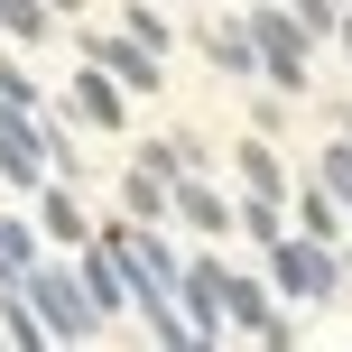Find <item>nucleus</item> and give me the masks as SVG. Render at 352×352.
<instances>
[{
	"label": "nucleus",
	"mask_w": 352,
	"mask_h": 352,
	"mask_svg": "<svg viewBox=\"0 0 352 352\" xmlns=\"http://www.w3.org/2000/svg\"><path fill=\"white\" fill-rule=\"evenodd\" d=\"M28 306H37V324H47V343H93L102 334V306L84 297V278L74 269H47V260H28Z\"/></svg>",
	"instance_id": "1"
},
{
	"label": "nucleus",
	"mask_w": 352,
	"mask_h": 352,
	"mask_svg": "<svg viewBox=\"0 0 352 352\" xmlns=\"http://www.w3.org/2000/svg\"><path fill=\"white\" fill-rule=\"evenodd\" d=\"M269 278H278V297H297V306L343 297V260H334V241H316V232H278V241H269Z\"/></svg>",
	"instance_id": "2"
},
{
	"label": "nucleus",
	"mask_w": 352,
	"mask_h": 352,
	"mask_svg": "<svg viewBox=\"0 0 352 352\" xmlns=\"http://www.w3.org/2000/svg\"><path fill=\"white\" fill-rule=\"evenodd\" d=\"M241 28H250V47H260V74H269V84H278V93H306V56H316V37L297 28V10L260 0Z\"/></svg>",
	"instance_id": "3"
},
{
	"label": "nucleus",
	"mask_w": 352,
	"mask_h": 352,
	"mask_svg": "<svg viewBox=\"0 0 352 352\" xmlns=\"http://www.w3.org/2000/svg\"><path fill=\"white\" fill-rule=\"evenodd\" d=\"M47 121L56 111H10L0 102V186L37 195V176H47Z\"/></svg>",
	"instance_id": "4"
},
{
	"label": "nucleus",
	"mask_w": 352,
	"mask_h": 352,
	"mask_svg": "<svg viewBox=\"0 0 352 352\" xmlns=\"http://www.w3.org/2000/svg\"><path fill=\"white\" fill-rule=\"evenodd\" d=\"M84 56H93V65H102V74H111L121 93H158V84H167L158 47H140L130 28H102V37H84Z\"/></svg>",
	"instance_id": "5"
},
{
	"label": "nucleus",
	"mask_w": 352,
	"mask_h": 352,
	"mask_svg": "<svg viewBox=\"0 0 352 352\" xmlns=\"http://www.w3.org/2000/svg\"><path fill=\"white\" fill-rule=\"evenodd\" d=\"M65 121H84V130H102V140H111V130L130 121V93L111 84V74L93 65V56H84V65H74V84H65Z\"/></svg>",
	"instance_id": "6"
},
{
	"label": "nucleus",
	"mask_w": 352,
	"mask_h": 352,
	"mask_svg": "<svg viewBox=\"0 0 352 352\" xmlns=\"http://www.w3.org/2000/svg\"><path fill=\"white\" fill-rule=\"evenodd\" d=\"M223 324H241V334H260V343H297V324L269 306V287L260 278H241V269H223Z\"/></svg>",
	"instance_id": "7"
},
{
	"label": "nucleus",
	"mask_w": 352,
	"mask_h": 352,
	"mask_svg": "<svg viewBox=\"0 0 352 352\" xmlns=\"http://www.w3.org/2000/svg\"><path fill=\"white\" fill-rule=\"evenodd\" d=\"M176 306H186L195 343L223 334V260H186V269H176Z\"/></svg>",
	"instance_id": "8"
},
{
	"label": "nucleus",
	"mask_w": 352,
	"mask_h": 352,
	"mask_svg": "<svg viewBox=\"0 0 352 352\" xmlns=\"http://www.w3.org/2000/svg\"><path fill=\"white\" fill-rule=\"evenodd\" d=\"M167 223H195V232H223V223H232V204H223V195L204 186V167H195V176H176V186H167Z\"/></svg>",
	"instance_id": "9"
},
{
	"label": "nucleus",
	"mask_w": 352,
	"mask_h": 352,
	"mask_svg": "<svg viewBox=\"0 0 352 352\" xmlns=\"http://www.w3.org/2000/svg\"><path fill=\"white\" fill-rule=\"evenodd\" d=\"M37 232L47 241H93V223H84V204H74V186H56V176H37Z\"/></svg>",
	"instance_id": "10"
},
{
	"label": "nucleus",
	"mask_w": 352,
	"mask_h": 352,
	"mask_svg": "<svg viewBox=\"0 0 352 352\" xmlns=\"http://www.w3.org/2000/svg\"><path fill=\"white\" fill-rule=\"evenodd\" d=\"M47 28H56L47 0H0V47H47Z\"/></svg>",
	"instance_id": "11"
},
{
	"label": "nucleus",
	"mask_w": 352,
	"mask_h": 352,
	"mask_svg": "<svg viewBox=\"0 0 352 352\" xmlns=\"http://www.w3.org/2000/svg\"><path fill=\"white\" fill-rule=\"evenodd\" d=\"M28 260H37V223L28 213H0V287L28 278Z\"/></svg>",
	"instance_id": "12"
},
{
	"label": "nucleus",
	"mask_w": 352,
	"mask_h": 352,
	"mask_svg": "<svg viewBox=\"0 0 352 352\" xmlns=\"http://www.w3.org/2000/svg\"><path fill=\"white\" fill-rule=\"evenodd\" d=\"M204 56L232 74V84H250V74H260V47H250V28H204Z\"/></svg>",
	"instance_id": "13"
},
{
	"label": "nucleus",
	"mask_w": 352,
	"mask_h": 352,
	"mask_svg": "<svg viewBox=\"0 0 352 352\" xmlns=\"http://www.w3.org/2000/svg\"><path fill=\"white\" fill-rule=\"evenodd\" d=\"M121 204H130V223H167V176L158 167H130L121 176Z\"/></svg>",
	"instance_id": "14"
},
{
	"label": "nucleus",
	"mask_w": 352,
	"mask_h": 352,
	"mask_svg": "<svg viewBox=\"0 0 352 352\" xmlns=\"http://www.w3.org/2000/svg\"><path fill=\"white\" fill-rule=\"evenodd\" d=\"M241 186H250V195H278V204H287V167H278V148H269V140H241Z\"/></svg>",
	"instance_id": "15"
},
{
	"label": "nucleus",
	"mask_w": 352,
	"mask_h": 352,
	"mask_svg": "<svg viewBox=\"0 0 352 352\" xmlns=\"http://www.w3.org/2000/svg\"><path fill=\"white\" fill-rule=\"evenodd\" d=\"M0 334H10V343H28V352H47V324H37L28 287H0Z\"/></svg>",
	"instance_id": "16"
},
{
	"label": "nucleus",
	"mask_w": 352,
	"mask_h": 352,
	"mask_svg": "<svg viewBox=\"0 0 352 352\" xmlns=\"http://www.w3.org/2000/svg\"><path fill=\"white\" fill-rule=\"evenodd\" d=\"M316 186H324V195H334V204L352 213V130H343V140H324V158H316Z\"/></svg>",
	"instance_id": "17"
},
{
	"label": "nucleus",
	"mask_w": 352,
	"mask_h": 352,
	"mask_svg": "<svg viewBox=\"0 0 352 352\" xmlns=\"http://www.w3.org/2000/svg\"><path fill=\"white\" fill-rule=\"evenodd\" d=\"M0 102H10V111H47V93H37V74L19 65L10 47H0Z\"/></svg>",
	"instance_id": "18"
},
{
	"label": "nucleus",
	"mask_w": 352,
	"mask_h": 352,
	"mask_svg": "<svg viewBox=\"0 0 352 352\" xmlns=\"http://www.w3.org/2000/svg\"><path fill=\"white\" fill-rule=\"evenodd\" d=\"M297 213H306V232H316V241H334V232H343V204H334L324 186H306V195H297Z\"/></svg>",
	"instance_id": "19"
},
{
	"label": "nucleus",
	"mask_w": 352,
	"mask_h": 352,
	"mask_svg": "<svg viewBox=\"0 0 352 352\" xmlns=\"http://www.w3.org/2000/svg\"><path fill=\"white\" fill-rule=\"evenodd\" d=\"M121 28L140 37V47H158V56H167V19H158V0H130V10H121Z\"/></svg>",
	"instance_id": "20"
},
{
	"label": "nucleus",
	"mask_w": 352,
	"mask_h": 352,
	"mask_svg": "<svg viewBox=\"0 0 352 352\" xmlns=\"http://www.w3.org/2000/svg\"><path fill=\"white\" fill-rule=\"evenodd\" d=\"M278 10H297V28H306V37H334V19H343L334 0H278Z\"/></svg>",
	"instance_id": "21"
},
{
	"label": "nucleus",
	"mask_w": 352,
	"mask_h": 352,
	"mask_svg": "<svg viewBox=\"0 0 352 352\" xmlns=\"http://www.w3.org/2000/svg\"><path fill=\"white\" fill-rule=\"evenodd\" d=\"M334 37H343V56H352V10H343V19H334Z\"/></svg>",
	"instance_id": "22"
},
{
	"label": "nucleus",
	"mask_w": 352,
	"mask_h": 352,
	"mask_svg": "<svg viewBox=\"0 0 352 352\" xmlns=\"http://www.w3.org/2000/svg\"><path fill=\"white\" fill-rule=\"evenodd\" d=\"M47 10H56V19H74V10H84V0H47Z\"/></svg>",
	"instance_id": "23"
},
{
	"label": "nucleus",
	"mask_w": 352,
	"mask_h": 352,
	"mask_svg": "<svg viewBox=\"0 0 352 352\" xmlns=\"http://www.w3.org/2000/svg\"><path fill=\"white\" fill-rule=\"evenodd\" d=\"M343 297H352V250H343Z\"/></svg>",
	"instance_id": "24"
}]
</instances>
